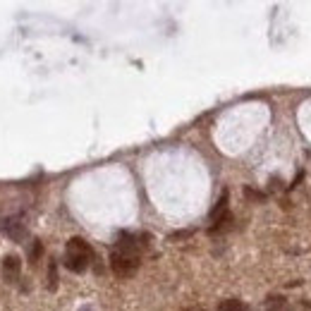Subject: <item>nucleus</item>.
Listing matches in <instances>:
<instances>
[{
    "instance_id": "nucleus-3",
    "label": "nucleus",
    "mask_w": 311,
    "mask_h": 311,
    "mask_svg": "<svg viewBox=\"0 0 311 311\" xmlns=\"http://www.w3.org/2000/svg\"><path fill=\"white\" fill-rule=\"evenodd\" d=\"M20 270H22V261L17 256H7L3 261V276H5L7 283H14L20 278Z\"/></svg>"
},
{
    "instance_id": "nucleus-8",
    "label": "nucleus",
    "mask_w": 311,
    "mask_h": 311,
    "mask_svg": "<svg viewBox=\"0 0 311 311\" xmlns=\"http://www.w3.org/2000/svg\"><path fill=\"white\" fill-rule=\"evenodd\" d=\"M39 256H41V244L36 242V244H34V251H31V259H34V261H36Z\"/></svg>"
},
{
    "instance_id": "nucleus-2",
    "label": "nucleus",
    "mask_w": 311,
    "mask_h": 311,
    "mask_svg": "<svg viewBox=\"0 0 311 311\" xmlns=\"http://www.w3.org/2000/svg\"><path fill=\"white\" fill-rule=\"evenodd\" d=\"M111 268L115 276L120 278H130L137 273L139 268V256L137 251H132V249H115L111 256Z\"/></svg>"
},
{
    "instance_id": "nucleus-1",
    "label": "nucleus",
    "mask_w": 311,
    "mask_h": 311,
    "mask_svg": "<svg viewBox=\"0 0 311 311\" xmlns=\"http://www.w3.org/2000/svg\"><path fill=\"white\" fill-rule=\"evenodd\" d=\"M91 259H94V251L82 237H72L67 242V256H65V266H67L72 273H84L89 268Z\"/></svg>"
},
{
    "instance_id": "nucleus-4",
    "label": "nucleus",
    "mask_w": 311,
    "mask_h": 311,
    "mask_svg": "<svg viewBox=\"0 0 311 311\" xmlns=\"http://www.w3.org/2000/svg\"><path fill=\"white\" fill-rule=\"evenodd\" d=\"M218 311H249V309L240 299H223L221 304H218Z\"/></svg>"
},
{
    "instance_id": "nucleus-9",
    "label": "nucleus",
    "mask_w": 311,
    "mask_h": 311,
    "mask_svg": "<svg viewBox=\"0 0 311 311\" xmlns=\"http://www.w3.org/2000/svg\"><path fill=\"white\" fill-rule=\"evenodd\" d=\"M192 311H204V309H192Z\"/></svg>"
},
{
    "instance_id": "nucleus-6",
    "label": "nucleus",
    "mask_w": 311,
    "mask_h": 311,
    "mask_svg": "<svg viewBox=\"0 0 311 311\" xmlns=\"http://www.w3.org/2000/svg\"><path fill=\"white\" fill-rule=\"evenodd\" d=\"M285 299L283 297H268V302L263 304V311H276V309H283Z\"/></svg>"
},
{
    "instance_id": "nucleus-7",
    "label": "nucleus",
    "mask_w": 311,
    "mask_h": 311,
    "mask_svg": "<svg viewBox=\"0 0 311 311\" xmlns=\"http://www.w3.org/2000/svg\"><path fill=\"white\" fill-rule=\"evenodd\" d=\"M58 287V273H56V263L48 266V290H56Z\"/></svg>"
},
{
    "instance_id": "nucleus-5",
    "label": "nucleus",
    "mask_w": 311,
    "mask_h": 311,
    "mask_svg": "<svg viewBox=\"0 0 311 311\" xmlns=\"http://www.w3.org/2000/svg\"><path fill=\"white\" fill-rule=\"evenodd\" d=\"M5 230H7V235L14 237V240H20V237L24 235V230H22V223L20 221H10L5 225Z\"/></svg>"
}]
</instances>
